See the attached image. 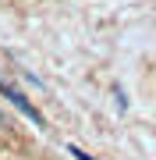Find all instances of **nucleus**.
<instances>
[{"label":"nucleus","mask_w":156,"mask_h":160,"mask_svg":"<svg viewBox=\"0 0 156 160\" xmlns=\"http://www.w3.org/2000/svg\"><path fill=\"white\" fill-rule=\"evenodd\" d=\"M68 153H71V157H75V160H96V157H89V153H82V149H78V146H68Z\"/></svg>","instance_id":"obj_2"},{"label":"nucleus","mask_w":156,"mask_h":160,"mask_svg":"<svg viewBox=\"0 0 156 160\" xmlns=\"http://www.w3.org/2000/svg\"><path fill=\"white\" fill-rule=\"evenodd\" d=\"M0 128H7V118H4V114H0Z\"/></svg>","instance_id":"obj_3"},{"label":"nucleus","mask_w":156,"mask_h":160,"mask_svg":"<svg viewBox=\"0 0 156 160\" xmlns=\"http://www.w3.org/2000/svg\"><path fill=\"white\" fill-rule=\"evenodd\" d=\"M0 92H4V96H7V100H11V103H14V107H18V110H21V114H25V118H29V121H32V125H35V128H46V118H43V114H39V110H35V107H32V103H29V100H25V96H21V92H18L14 86H7V82H4V78H0Z\"/></svg>","instance_id":"obj_1"}]
</instances>
